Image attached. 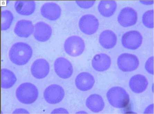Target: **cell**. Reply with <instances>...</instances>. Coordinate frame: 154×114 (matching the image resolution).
I'll list each match as a JSON object with an SVG mask.
<instances>
[{
    "label": "cell",
    "instance_id": "cell-1",
    "mask_svg": "<svg viewBox=\"0 0 154 114\" xmlns=\"http://www.w3.org/2000/svg\"><path fill=\"white\" fill-rule=\"evenodd\" d=\"M33 54V50L27 43L18 42L15 43L9 51L10 60L15 64L24 65L29 62Z\"/></svg>",
    "mask_w": 154,
    "mask_h": 114
},
{
    "label": "cell",
    "instance_id": "cell-2",
    "mask_svg": "<svg viewBox=\"0 0 154 114\" xmlns=\"http://www.w3.org/2000/svg\"><path fill=\"white\" fill-rule=\"evenodd\" d=\"M16 95L18 101L21 103L31 104L38 99V90L34 84L26 82L18 87L16 90Z\"/></svg>",
    "mask_w": 154,
    "mask_h": 114
},
{
    "label": "cell",
    "instance_id": "cell-3",
    "mask_svg": "<svg viewBox=\"0 0 154 114\" xmlns=\"http://www.w3.org/2000/svg\"><path fill=\"white\" fill-rule=\"evenodd\" d=\"M106 95L110 104L115 108H125L130 101L129 95L124 88L119 87H114L110 88Z\"/></svg>",
    "mask_w": 154,
    "mask_h": 114
},
{
    "label": "cell",
    "instance_id": "cell-4",
    "mask_svg": "<svg viewBox=\"0 0 154 114\" xmlns=\"http://www.w3.org/2000/svg\"><path fill=\"white\" fill-rule=\"evenodd\" d=\"M66 53L72 57L79 56L84 52L85 45L83 40L79 36H73L66 39L64 43Z\"/></svg>",
    "mask_w": 154,
    "mask_h": 114
},
{
    "label": "cell",
    "instance_id": "cell-5",
    "mask_svg": "<svg viewBox=\"0 0 154 114\" xmlns=\"http://www.w3.org/2000/svg\"><path fill=\"white\" fill-rule=\"evenodd\" d=\"M117 63L119 69L122 71L130 72L136 70L138 67L139 61L134 55L125 53L119 56Z\"/></svg>",
    "mask_w": 154,
    "mask_h": 114
},
{
    "label": "cell",
    "instance_id": "cell-6",
    "mask_svg": "<svg viewBox=\"0 0 154 114\" xmlns=\"http://www.w3.org/2000/svg\"><path fill=\"white\" fill-rule=\"evenodd\" d=\"M43 95L45 101L48 103L54 104L62 101L65 96V92L60 86L53 84L45 89Z\"/></svg>",
    "mask_w": 154,
    "mask_h": 114
},
{
    "label": "cell",
    "instance_id": "cell-7",
    "mask_svg": "<svg viewBox=\"0 0 154 114\" xmlns=\"http://www.w3.org/2000/svg\"><path fill=\"white\" fill-rule=\"evenodd\" d=\"M80 29L87 35H91L96 33L99 26V22L97 18L91 14L83 16L79 22Z\"/></svg>",
    "mask_w": 154,
    "mask_h": 114
},
{
    "label": "cell",
    "instance_id": "cell-8",
    "mask_svg": "<svg viewBox=\"0 0 154 114\" xmlns=\"http://www.w3.org/2000/svg\"><path fill=\"white\" fill-rule=\"evenodd\" d=\"M143 37L139 31L132 30L127 32L122 38V43L126 49L135 50L141 46Z\"/></svg>",
    "mask_w": 154,
    "mask_h": 114
},
{
    "label": "cell",
    "instance_id": "cell-9",
    "mask_svg": "<svg viewBox=\"0 0 154 114\" xmlns=\"http://www.w3.org/2000/svg\"><path fill=\"white\" fill-rule=\"evenodd\" d=\"M54 68L57 76L62 79L69 78L73 74V68L72 63L63 57L59 58L55 61Z\"/></svg>",
    "mask_w": 154,
    "mask_h": 114
},
{
    "label": "cell",
    "instance_id": "cell-10",
    "mask_svg": "<svg viewBox=\"0 0 154 114\" xmlns=\"http://www.w3.org/2000/svg\"><path fill=\"white\" fill-rule=\"evenodd\" d=\"M137 18V14L136 11L132 8L126 7L121 11L118 20L121 26L127 27L136 24Z\"/></svg>",
    "mask_w": 154,
    "mask_h": 114
},
{
    "label": "cell",
    "instance_id": "cell-11",
    "mask_svg": "<svg viewBox=\"0 0 154 114\" xmlns=\"http://www.w3.org/2000/svg\"><path fill=\"white\" fill-rule=\"evenodd\" d=\"M31 71L32 75L35 78H44L48 76L50 72L49 63L44 59H37L32 64Z\"/></svg>",
    "mask_w": 154,
    "mask_h": 114
},
{
    "label": "cell",
    "instance_id": "cell-12",
    "mask_svg": "<svg viewBox=\"0 0 154 114\" xmlns=\"http://www.w3.org/2000/svg\"><path fill=\"white\" fill-rule=\"evenodd\" d=\"M43 17L51 21H55L60 17L61 9L58 4L54 3H47L43 4L41 8Z\"/></svg>",
    "mask_w": 154,
    "mask_h": 114
},
{
    "label": "cell",
    "instance_id": "cell-13",
    "mask_svg": "<svg viewBox=\"0 0 154 114\" xmlns=\"http://www.w3.org/2000/svg\"><path fill=\"white\" fill-rule=\"evenodd\" d=\"M52 32L51 27L45 22H38L34 26V37L38 41H47L50 39Z\"/></svg>",
    "mask_w": 154,
    "mask_h": 114
},
{
    "label": "cell",
    "instance_id": "cell-14",
    "mask_svg": "<svg viewBox=\"0 0 154 114\" xmlns=\"http://www.w3.org/2000/svg\"><path fill=\"white\" fill-rule=\"evenodd\" d=\"M95 83L94 76L88 72H83L78 75L75 79L76 87L80 90L86 92L93 87Z\"/></svg>",
    "mask_w": 154,
    "mask_h": 114
},
{
    "label": "cell",
    "instance_id": "cell-15",
    "mask_svg": "<svg viewBox=\"0 0 154 114\" xmlns=\"http://www.w3.org/2000/svg\"><path fill=\"white\" fill-rule=\"evenodd\" d=\"M34 28L31 21L21 20L16 24L14 32L16 35L20 37L27 38L32 34L34 30Z\"/></svg>",
    "mask_w": 154,
    "mask_h": 114
},
{
    "label": "cell",
    "instance_id": "cell-16",
    "mask_svg": "<svg viewBox=\"0 0 154 114\" xmlns=\"http://www.w3.org/2000/svg\"><path fill=\"white\" fill-rule=\"evenodd\" d=\"M111 64L110 57L105 53L96 54L94 56L92 65L96 71L103 72L107 70L110 67Z\"/></svg>",
    "mask_w": 154,
    "mask_h": 114
},
{
    "label": "cell",
    "instance_id": "cell-17",
    "mask_svg": "<svg viewBox=\"0 0 154 114\" xmlns=\"http://www.w3.org/2000/svg\"><path fill=\"white\" fill-rule=\"evenodd\" d=\"M148 85V82L146 77L141 74L134 75L131 78L129 86L133 92L141 93L144 92Z\"/></svg>",
    "mask_w": 154,
    "mask_h": 114
},
{
    "label": "cell",
    "instance_id": "cell-18",
    "mask_svg": "<svg viewBox=\"0 0 154 114\" xmlns=\"http://www.w3.org/2000/svg\"><path fill=\"white\" fill-rule=\"evenodd\" d=\"M117 36L113 31L106 30L100 34L99 42L105 49H110L113 48L116 44Z\"/></svg>",
    "mask_w": 154,
    "mask_h": 114
},
{
    "label": "cell",
    "instance_id": "cell-19",
    "mask_svg": "<svg viewBox=\"0 0 154 114\" xmlns=\"http://www.w3.org/2000/svg\"><path fill=\"white\" fill-rule=\"evenodd\" d=\"M86 104L87 108L94 113L100 112L105 107V103L102 97L97 94L90 95L86 100Z\"/></svg>",
    "mask_w": 154,
    "mask_h": 114
},
{
    "label": "cell",
    "instance_id": "cell-20",
    "mask_svg": "<svg viewBox=\"0 0 154 114\" xmlns=\"http://www.w3.org/2000/svg\"><path fill=\"white\" fill-rule=\"evenodd\" d=\"M16 11L20 15L28 16L32 14L36 8V4L33 1H17L14 5Z\"/></svg>",
    "mask_w": 154,
    "mask_h": 114
},
{
    "label": "cell",
    "instance_id": "cell-21",
    "mask_svg": "<svg viewBox=\"0 0 154 114\" xmlns=\"http://www.w3.org/2000/svg\"><path fill=\"white\" fill-rule=\"evenodd\" d=\"M117 3L114 1H102L98 6V10L100 14L106 17H111L116 10Z\"/></svg>",
    "mask_w": 154,
    "mask_h": 114
},
{
    "label": "cell",
    "instance_id": "cell-22",
    "mask_svg": "<svg viewBox=\"0 0 154 114\" xmlns=\"http://www.w3.org/2000/svg\"><path fill=\"white\" fill-rule=\"evenodd\" d=\"M17 81L15 75L11 70L6 68L1 70V87L3 89L12 87Z\"/></svg>",
    "mask_w": 154,
    "mask_h": 114
},
{
    "label": "cell",
    "instance_id": "cell-23",
    "mask_svg": "<svg viewBox=\"0 0 154 114\" xmlns=\"http://www.w3.org/2000/svg\"><path fill=\"white\" fill-rule=\"evenodd\" d=\"M14 19L12 13L8 10H5L1 13V30L2 31L7 30L11 26Z\"/></svg>",
    "mask_w": 154,
    "mask_h": 114
},
{
    "label": "cell",
    "instance_id": "cell-24",
    "mask_svg": "<svg viewBox=\"0 0 154 114\" xmlns=\"http://www.w3.org/2000/svg\"><path fill=\"white\" fill-rule=\"evenodd\" d=\"M142 22L147 28H153L154 27V11H147L142 16Z\"/></svg>",
    "mask_w": 154,
    "mask_h": 114
},
{
    "label": "cell",
    "instance_id": "cell-25",
    "mask_svg": "<svg viewBox=\"0 0 154 114\" xmlns=\"http://www.w3.org/2000/svg\"><path fill=\"white\" fill-rule=\"evenodd\" d=\"M154 58L151 57L147 60L145 65L146 71L151 74H154Z\"/></svg>",
    "mask_w": 154,
    "mask_h": 114
},
{
    "label": "cell",
    "instance_id": "cell-26",
    "mask_svg": "<svg viewBox=\"0 0 154 114\" xmlns=\"http://www.w3.org/2000/svg\"><path fill=\"white\" fill-rule=\"evenodd\" d=\"M95 1H77L76 3L80 7L84 9L91 8L95 3Z\"/></svg>",
    "mask_w": 154,
    "mask_h": 114
},
{
    "label": "cell",
    "instance_id": "cell-27",
    "mask_svg": "<svg viewBox=\"0 0 154 114\" xmlns=\"http://www.w3.org/2000/svg\"><path fill=\"white\" fill-rule=\"evenodd\" d=\"M52 114H68V111L66 109L63 108H59L54 109L52 112Z\"/></svg>",
    "mask_w": 154,
    "mask_h": 114
},
{
    "label": "cell",
    "instance_id": "cell-28",
    "mask_svg": "<svg viewBox=\"0 0 154 114\" xmlns=\"http://www.w3.org/2000/svg\"><path fill=\"white\" fill-rule=\"evenodd\" d=\"M13 113L14 114L29 113V112L26 110V109L22 108H19L15 109V110L13 111Z\"/></svg>",
    "mask_w": 154,
    "mask_h": 114
},
{
    "label": "cell",
    "instance_id": "cell-29",
    "mask_svg": "<svg viewBox=\"0 0 154 114\" xmlns=\"http://www.w3.org/2000/svg\"><path fill=\"white\" fill-rule=\"evenodd\" d=\"M141 3L146 4H151L153 3V1H141Z\"/></svg>",
    "mask_w": 154,
    "mask_h": 114
}]
</instances>
